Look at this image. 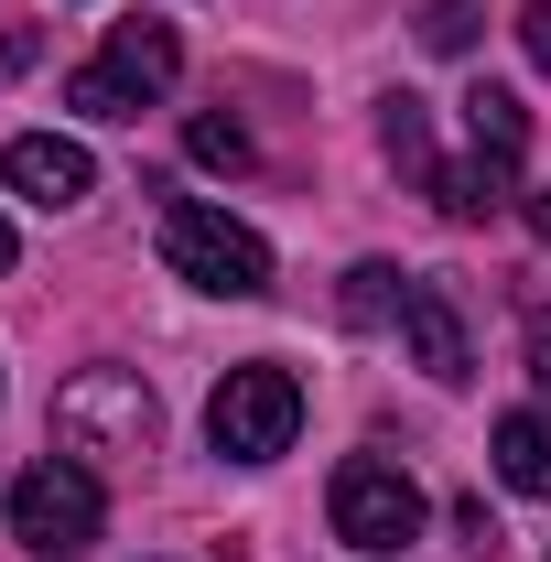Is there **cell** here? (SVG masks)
<instances>
[{
  "label": "cell",
  "instance_id": "1",
  "mask_svg": "<svg viewBox=\"0 0 551 562\" xmlns=\"http://www.w3.org/2000/svg\"><path fill=\"white\" fill-rule=\"evenodd\" d=\"M162 260H173V281H195L216 303H260L271 292V238L227 206H195V195L162 206Z\"/></svg>",
  "mask_w": 551,
  "mask_h": 562
},
{
  "label": "cell",
  "instance_id": "2",
  "mask_svg": "<svg viewBox=\"0 0 551 562\" xmlns=\"http://www.w3.org/2000/svg\"><path fill=\"white\" fill-rule=\"evenodd\" d=\"M151 379L140 368H76L66 390H55V443H66L76 465H120V454H151Z\"/></svg>",
  "mask_w": 551,
  "mask_h": 562
},
{
  "label": "cell",
  "instance_id": "3",
  "mask_svg": "<svg viewBox=\"0 0 551 562\" xmlns=\"http://www.w3.org/2000/svg\"><path fill=\"white\" fill-rule=\"evenodd\" d=\"M173 76H184L173 22H109V44L66 76V109H76V120H140Z\"/></svg>",
  "mask_w": 551,
  "mask_h": 562
},
{
  "label": "cell",
  "instance_id": "4",
  "mask_svg": "<svg viewBox=\"0 0 551 562\" xmlns=\"http://www.w3.org/2000/svg\"><path fill=\"white\" fill-rule=\"evenodd\" d=\"M292 432H303V379H292V368L249 357V368H227V379H216L206 443L227 454V465H271V454H292Z\"/></svg>",
  "mask_w": 551,
  "mask_h": 562
},
{
  "label": "cell",
  "instance_id": "5",
  "mask_svg": "<svg viewBox=\"0 0 551 562\" xmlns=\"http://www.w3.org/2000/svg\"><path fill=\"white\" fill-rule=\"evenodd\" d=\"M98 530H109V497H98V476L76 454H44V465L11 476V541L33 562H76Z\"/></svg>",
  "mask_w": 551,
  "mask_h": 562
},
{
  "label": "cell",
  "instance_id": "6",
  "mask_svg": "<svg viewBox=\"0 0 551 562\" xmlns=\"http://www.w3.org/2000/svg\"><path fill=\"white\" fill-rule=\"evenodd\" d=\"M325 519H336L346 552H412L421 541V487L390 454H346L336 487H325Z\"/></svg>",
  "mask_w": 551,
  "mask_h": 562
},
{
  "label": "cell",
  "instance_id": "7",
  "mask_svg": "<svg viewBox=\"0 0 551 562\" xmlns=\"http://www.w3.org/2000/svg\"><path fill=\"white\" fill-rule=\"evenodd\" d=\"M0 184H11L22 206L66 216V206H87V184H98V162H87V140H55V131H22V140H11V151H0Z\"/></svg>",
  "mask_w": 551,
  "mask_h": 562
},
{
  "label": "cell",
  "instance_id": "8",
  "mask_svg": "<svg viewBox=\"0 0 551 562\" xmlns=\"http://www.w3.org/2000/svg\"><path fill=\"white\" fill-rule=\"evenodd\" d=\"M401 336H412V368H421V379H443V390H465V379H476L465 314H454V292H443V281H412V292H401Z\"/></svg>",
  "mask_w": 551,
  "mask_h": 562
},
{
  "label": "cell",
  "instance_id": "9",
  "mask_svg": "<svg viewBox=\"0 0 551 562\" xmlns=\"http://www.w3.org/2000/svg\"><path fill=\"white\" fill-rule=\"evenodd\" d=\"M465 140H476V162L486 173H508L519 184V162H530V109H519V87H465Z\"/></svg>",
  "mask_w": 551,
  "mask_h": 562
},
{
  "label": "cell",
  "instance_id": "10",
  "mask_svg": "<svg viewBox=\"0 0 551 562\" xmlns=\"http://www.w3.org/2000/svg\"><path fill=\"white\" fill-rule=\"evenodd\" d=\"M497 476L519 497H551V412H508L497 422Z\"/></svg>",
  "mask_w": 551,
  "mask_h": 562
},
{
  "label": "cell",
  "instance_id": "11",
  "mask_svg": "<svg viewBox=\"0 0 551 562\" xmlns=\"http://www.w3.org/2000/svg\"><path fill=\"white\" fill-rule=\"evenodd\" d=\"M379 151H390L412 184H432V173H443V151H432V120H421L412 87H401V98H379Z\"/></svg>",
  "mask_w": 551,
  "mask_h": 562
},
{
  "label": "cell",
  "instance_id": "12",
  "mask_svg": "<svg viewBox=\"0 0 551 562\" xmlns=\"http://www.w3.org/2000/svg\"><path fill=\"white\" fill-rule=\"evenodd\" d=\"M401 292H412V281L390 271V260H357L346 292H336V314H346V325H390V314H401Z\"/></svg>",
  "mask_w": 551,
  "mask_h": 562
},
{
  "label": "cell",
  "instance_id": "13",
  "mask_svg": "<svg viewBox=\"0 0 551 562\" xmlns=\"http://www.w3.org/2000/svg\"><path fill=\"white\" fill-rule=\"evenodd\" d=\"M184 151H195V162H216V173H238V162H249V131H238V120H195V131H184Z\"/></svg>",
  "mask_w": 551,
  "mask_h": 562
},
{
  "label": "cell",
  "instance_id": "14",
  "mask_svg": "<svg viewBox=\"0 0 551 562\" xmlns=\"http://www.w3.org/2000/svg\"><path fill=\"white\" fill-rule=\"evenodd\" d=\"M421 44H432V55H465V44H476V0H432Z\"/></svg>",
  "mask_w": 551,
  "mask_h": 562
},
{
  "label": "cell",
  "instance_id": "15",
  "mask_svg": "<svg viewBox=\"0 0 551 562\" xmlns=\"http://www.w3.org/2000/svg\"><path fill=\"white\" fill-rule=\"evenodd\" d=\"M519 44H530V66L551 76V0H530V11H519Z\"/></svg>",
  "mask_w": 551,
  "mask_h": 562
},
{
  "label": "cell",
  "instance_id": "16",
  "mask_svg": "<svg viewBox=\"0 0 551 562\" xmlns=\"http://www.w3.org/2000/svg\"><path fill=\"white\" fill-rule=\"evenodd\" d=\"M454 530H465V552H497V519H486V497H465V508H454Z\"/></svg>",
  "mask_w": 551,
  "mask_h": 562
},
{
  "label": "cell",
  "instance_id": "17",
  "mask_svg": "<svg viewBox=\"0 0 551 562\" xmlns=\"http://www.w3.org/2000/svg\"><path fill=\"white\" fill-rule=\"evenodd\" d=\"M530 379H541V390H551V303H541V314H530Z\"/></svg>",
  "mask_w": 551,
  "mask_h": 562
},
{
  "label": "cell",
  "instance_id": "18",
  "mask_svg": "<svg viewBox=\"0 0 551 562\" xmlns=\"http://www.w3.org/2000/svg\"><path fill=\"white\" fill-rule=\"evenodd\" d=\"M11 66H33V22H0V76Z\"/></svg>",
  "mask_w": 551,
  "mask_h": 562
},
{
  "label": "cell",
  "instance_id": "19",
  "mask_svg": "<svg viewBox=\"0 0 551 562\" xmlns=\"http://www.w3.org/2000/svg\"><path fill=\"white\" fill-rule=\"evenodd\" d=\"M519 216H530V238L551 249V195H530V184H519Z\"/></svg>",
  "mask_w": 551,
  "mask_h": 562
},
{
  "label": "cell",
  "instance_id": "20",
  "mask_svg": "<svg viewBox=\"0 0 551 562\" xmlns=\"http://www.w3.org/2000/svg\"><path fill=\"white\" fill-rule=\"evenodd\" d=\"M0 271H11V227H0Z\"/></svg>",
  "mask_w": 551,
  "mask_h": 562
}]
</instances>
